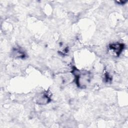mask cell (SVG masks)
I'll return each mask as SVG.
<instances>
[{
  "label": "cell",
  "instance_id": "cell-1",
  "mask_svg": "<svg viewBox=\"0 0 128 128\" xmlns=\"http://www.w3.org/2000/svg\"><path fill=\"white\" fill-rule=\"evenodd\" d=\"M72 72L75 77L76 84L80 88H85L86 84L90 82V76L88 72L80 71L76 68H74Z\"/></svg>",
  "mask_w": 128,
  "mask_h": 128
},
{
  "label": "cell",
  "instance_id": "cell-2",
  "mask_svg": "<svg viewBox=\"0 0 128 128\" xmlns=\"http://www.w3.org/2000/svg\"><path fill=\"white\" fill-rule=\"evenodd\" d=\"M124 48V44L120 42L112 43L110 44L109 45L110 50L118 56L122 52Z\"/></svg>",
  "mask_w": 128,
  "mask_h": 128
},
{
  "label": "cell",
  "instance_id": "cell-3",
  "mask_svg": "<svg viewBox=\"0 0 128 128\" xmlns=\"http://www.w3.org/2000/svg\"><path fill=\"white\" fill-rule=\"evenodd\" d=\"M37 100L38 101L39 104H46L48 103L49 102L50 100V98L48 95L46 94H42L40 95V96H38Z\"/></svg>",
  "mask_w": 128,
  "mask_h": 128
}]
</instances>
